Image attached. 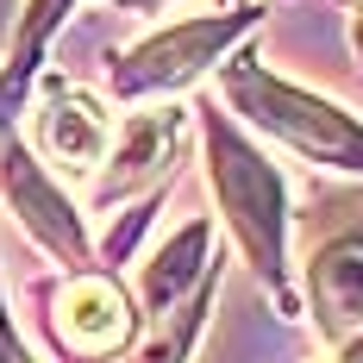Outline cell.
<instances>
[{
  "mask_svg": "<svg viewBox=\"0 0 363 363\" xmlns=\"http://www.w3.org/2000/svg\"><path fill=\"white\" fill-rule=\"evenodd\" d=\"M225 94L251 113L263 132H276L282 145H294L301 157L332 163V169H357L363 176V125L351 113L326 107V101L301 94L289 82H276L269 69H257L251 57H232V63H225Z\"/></svg>",
  "mask_w": 363,
  "mask_h": 363,
  "instance_id": "6da1fadb",
  "label": "cell"
},
{
  "mask_svg": "<svg viewBox=\"0 0 363 363\" xmlns=\"http://www.w3.org/2000/svg\"><path fill=\"white\" fill-rule=\"evenodd\" d=\"M207 163H213V188H219V201H225L232 232L245 238L251 263L276 282L282 276V176L219 113H207Z\"/></svg>",
  "mask_w": 363,
  "mask_h": 363,
  "instance_id": "7a4b0ae2",
  "label": "cell"
},
{
  "mask_svg": "<svg viewBox=\"0 0 363 363\" xmlns=\"http://www.w3.org/2000/svg\"><path fill=\"white\" fill-rule=\"evenodd\" d=\"M251 26H257V13H219V19H188V26H169V32L145 38L138 50H125L113 63V94L138 101V94L182 88V82H194L232 38L251 32Z\"/></svg>",
  "mask_w": 363,
  "mask_h": 363,
  "instance_id": "3957f363",
  "label": "cell"
},
{
  "mask_svg": "<svg viewBox=\"0 0 363 363\" xmlns=\"http://www.w3.org/2000/svg\"><path fill=\"white\" fill-rule=\"evenodd\" d=\"M0 194L13 201V213H19V225H26V232H38V238L63 257L69 269H88V238H82V219H75V207L50 188V176L38 169V157H32L26 145H6V150H0Z\"/></svg>",
  "mask_w": 363,
  "mask_h": 363,
  "instance_id": "277c9868",
  "label": "cell"
},
{
  "mask_svg": "<svg viewBox=\"0 0 363 363\" xmlns=\"http://www.w3.org/2000/svg\"><path fill=\"white\" fill-rule=\"evenodd\" d=\"M38 145H44V157H50L57 169H69V176L101 169L107 150H113L107 107H101L94 94H82V88H57V94L38 107Z\"/></svg>",
  "mask_w": 363,
  "mask_h": 363,
  "instance_id": "5b68a950",
  "label": "cell"
},
{
  "mask_svg": "<svg viewBox=\"0 0 363 363\" xmlns=\"http://www.w3.org/2000/svg\"><path fill=\"white\" fill-rule=\"evenodd\" d=\"M313 313L326 338H357L363 332V238H338L326 251H313Z\"/></svg>",
  "mask_w": 363,
  "mask_h": 363,
  "instance_id": "8992f818",
  "label": "cell"
},
{
  "mask_svg": "<svg viewBox=\"0 0 363 363\" xmlns=\"http://www.w3.org/2000/svg\"><path fill=\"white\" fill-rule=\"evenodd\" d=\"M176 138H182V107L132 113L125 132H119L113 150H107V194H132V188H145V182L169 163Z\"/></svg>",
  "mask_w": 363,
  "mask_h": 363,
  "instance_id": "52a82bcc",
  "label": "cell"
},
{
  "mask_svg": "<svg viewBox=\"0 0 363 363\" xmlns=\"http://www.w3.org/2000/svg\"><path fill=\"white\" fill-rule=\"evenodd\" d=\"M57 326H63V345H69V351L101 357V351H119V345L132 338V307H125V294L113 289V282L82 276V282L63 294Z\"/></svg>",
  "mask_w": 363,
  "mask_h": 363,
  "instance_id": "ba28073f",
  "label": "cell"
},
{
  "mask_svg": "<svg viewBox=\"0 0 363 363\" xmlns=\"http://www.w3.org/2000/svg\"><path fill=\"white\" fill-rule=\"evenodd\" d=\"M201 257H207V219L182 225L176 238H169V245H163V251L145 263V307H169L182 289H194V276H201Z\"/></svg>",
  "mask_w": 363,
  "mask_h": 363,
  "instance_id": "9c48e42d",
  "label": "cell"
},
{
  "mask_svg": "<svg viewBox=\"0 0 363 363\" xmlns=\"http://www.w3.org/2000/svg\"><path fill=\"white\" fill-rule=\"evenodd\" d=\"M201 301H207V294H201ZM201 301H194V307H182V320H169V326L157 332L138 357H125V363H182L188 338H194V326H201Z\"/></svg>",
  "mask_w": 363,
  "mask_h": 363,
  "instance_id": "30bf717a",
  "label": "cell"
},
{
  "mask_svg": "<svg viewBox=\"0 0 363 363\" xmlns=\"http://www.w3.org/2000/svg\"><path fill=\"white\" fill-rule=\"evenodd\" d=\"M0 363H19V351H13V338H6V326H0Z\"/></svg>",
  "mask_w": 363,
  "mask_h": 363,
  "instance_id": "8fae6325",
  "label": "cell"
},
{
  "mask_svg": "<svg viewBox=\"0 0 363 363\" xmlns=\"http://www.w3.org/2000/svg\"><path fill=\"white\" fill-rule=\"evenodd\" d=\"M332 363H363V338L351 345V351H345V357H332Z\"/></svg>",
  "mask_w": 363,
  "mask_h": 363,
  "instance_id": "7c38bea8",
  "label": "cell"
},
{
  "mask_svg": "<svg viewBox=\"0 0 363 363\" xmlns=\"http://www.w3.org/2000/svg\"><path fill=\"white\" fill-rule=\"evenodd\" d=\"M125 6H157V0H125Z\"/></svg>",
  "mask_w": 363,
  "mask_h": 363,
  "instance_id": "4fadbf2b",
  "label": "cell"
}]
</instances>
